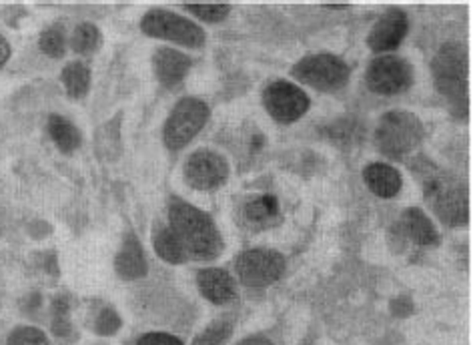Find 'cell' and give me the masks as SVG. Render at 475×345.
I'll list each match as a JSON object with an SVG mask.
<instances>
[{
	"label": "cell",
	"instance_id": "obj_7",
	"mask_svg": "<svg viewBox=\"0 0 475 345\" xmlns=\"http://www.w3.org/2000/svg\"><path fill=\"white\" fill-rule=\"evenodd\" d=\"M141 28L149 36L165 38V41H173L185 46H194V49L205 44V33H202L201 27L170 11H151L149 14H145Z\"/></svg>",
	"mask_w": 475,
	"mask_h": 345
},
{
	"label": "cell",
	"instance_id": "obj_30",
	"mask_svg": "<svg viewBox=\"0 0 475 345\" xmlns=\"http://www.w3.org/2000/svg\"><path fill=\"white\" fill-rule=\"evenodd\" d=\"M9 57H11V46L6 43L4 36H0V67L9 60Z\"/></svg>",
	"mask_w": 475,
	"mask_h": 345
},
{
	"label": "cell",
	"instance_id": "obj_31",
	"mask_svg": "<svg viewBox=\"0 0 475 345\" xmlns=\"http://www.w3.org/2000/svg\"><path fill=\"white\" fill-rule=\"evenodd\" d=\"M237 345H271V341L263 335H251V337H247V340L239 341Z\"/></svg>",
	"mask_w": 475,
	"mask_h": 345
},
{
	"label": "cell",
	"instance_id": "obj_1",
	"mask_svg": "<svg viewBox=\"0 0 475 345\" xmlns=\"http://www.w3.org/2000/svg\"><path fill=\"white\" fill-rule=\"evenodd\" d=\"M169 221L186 255L207 261L221 253L223 239L219 229L201 209L177 199L169 209Z\"/></svg>",
	"mask_w": 475,
	"mask_h": 345
},
{
	"label": "cell",
	"instance_id": "obj_18",
	"mask_svg": "<svg viewBox=\"0 0 475 345\" xmlns=\"http://www.w3.org/2000/svg\"><path fill=\"white\" fill-rule=\"evenodd\" d=\"M279 217V201L273 195H259L245 205V221L253 227H267Z\"/></svg>",
	"mask_w": 475,
	"mask_h": 345
},
{
	"label": "cell",
	"instance_id": "obj_3",
	"mask_svg": "<svg viewBox=\"0 0 475 345\" xmlns=\"http://www.w3.org/2000/svg\"><path fill=\"white\" fill-rule=\"evenodd\" d=\"M424 139V124L416 115L405 111H392L381 116L376 131V145L392 159L416 151Z\"/></svg>",
	"mask_w": 475,
	"mask_h": 345
},
{
	"label": "cell",
	"instance_id": "obj_15",
	"mask_svg": "<svg viewBox=\"0 0 475 345\" xmlns=\"http://www.w3.org/2000/svg\"><path fill=\"white\" fill-rule=\"evenodd\" d=\"M363 181L377 197H395L401 191L400 171L387 163H371L363 169Z\"/></svg>",
	"mask_w": 475,
	"mask_h": 345
},
{
	"label": "cell",
	"instance_id": "obj_8",
	"mask_svg": "<svg viewBox=\"0 0 475 345\" xmlns=\"http://www.w3.org/2000/svg\"><path fill=\"white\" fill-rule=\"evenodd\" d=\"M285 271V259L271 249H249L237 259V276L247 287L275 284Z\"/></svg>",
	"mask_w": 475,
	"mask_h": 345
},
{
	"label": "cell",
	"instance_id": "obj_9",
	"mask_svg": "<svg viewBox=\"0 0 475 345\" xmlns=\"http://www.w3.org/2000/svg\"><path fill=\"white\" fill-rule=\"evenodd\" d=\"M263 105L279 123H295L309 111V97L297 84L275 81L265 86Z\"/></svg>",
	"mask_w": 475,
	"mask_h": 345
},
{
	"label": "cell",
	"instance_id": "obj_25",
	"mask_svg": "<svg viewBox=\"0 0 475 345\" xmlns=\"http://www.w3.org/2000/svg\"><path fill=\"white\" fill-rule=\"evenodd\" d=\"M185 9H189L194 17H199L205 22H221L227 19L231 6L229 4H185Z\"/></svg>",
	"mask_w": 475,
	"mask_h": 345
},
{
	"label": "cell",
	"instance_id": "obj_6",
	"mask_svg": "<svg viewBox=\"0 0 475 345\" xmlns=\"http://www.w3.org/2000/svg\"><path fill=\"white\" fill-rule=\"evenodd\" d=\"M209 119V107L199 99L186 97L178 100L165 124V145L169 148H183L191 139L205 127Z\"/></svg>",
	"mask_w": 475,
	"mask_h": 345
},
{
	"label": "cell",
	"instance_id": "obj_2",
	"mask_svg": "<svg viewBox=\"0 0 475 345\" xmlns=\"http://www.w3.org/2000/svg\"><path fill=\"white\" fill-rule=\"evenodd\" d=\"M435 84L457 116H467V54L459 43L443 44L433 59Z\"/></svg>",
	"mask_w": 475,
	"mask_h": 345
},
{
	"label": "cell",
	"instance_id": "obj_10",
	"mask_svg": "<svg viewBox=\"0 0 475 345\" xmlns=\"http://www.w3.org/2000/svg\"><path fill=\"white\" fill-rule=\"evenodd\" d=\"M365 81L377 95H397V92L408 91L414 83V70H411L408 60L385 54L368 67Z\"/></svg>",
	"mask_w": 475,
	"mask_h": 345
},
{
	"label": "cell",
	"instance_id": "obj_19",
	"mask_svg": "<svg viewBox=\"0 0 475 345\" xmlns=\"http://www.w3.org/2000/svg\"><path fill=\"white\" fill-rule=\"evenodd\" d=\"M49 132L62 153H73L81 147V132L65 116L52 115L49 119Z\"/></svg>",
	"mask_w": 475,
	"mask_h": 345
},
{
	"label": "cell",
	"instance_id": "obj_24",
	"mask_svg": "<svg viewBox=\"0 0 475 345\" xmlns=\"http://www.w3.org/2000/svg\"><path fill=\"white\" fill-rule=\"evenodd\" d=\"M68 309H71V305H68L67 297H57V301L52 305V311H54V317H52V332L60 340H67L68 335L73 332V325H71V319H68Z\"/></svg>",
	"mask_w": 475,
	"mask_h": 345
},
{
	"label": "cell",
	"instance_id": "obj_11",
	"mask_svg": "<svg viewBox=\"0 0 475 345\" xmlns=\"http://www.w3.org/2000/svg\"><path fill=\"white\" fill-rule=\"evenodd\" d=\"M229 177V164L221 155L213 151L193 153L185 163L186 183L199 191H209L221 187Z\"/></svg>",
	"mask_w": 475,
	"mask_h": 345
},
{
	"label": "cell",
	"instance_id": "obj_13",
	"mask_svg": "<svg viewBox=\"0 0 475 345\" xmlns=\"http://www.w3.org/2000/svg\"><path fill=\"white\" fill-rule=\"evenodd\" d=\"M153 67L161 84L175 86L189 73L191 59L175 49H159L153 57Z\"/></svg>",
	"mask_w": 475,
	"mask_h": 345
},
{
	"label": "cell",
	"instance_id": "obj_29",
	"mask_svg": "<svg viewBox=\"0 0 475 345\" xmlns=\"http://www.w3.org/2000/svg\"><path fill=\"white\" fill-rule=\"evenodd\" d=\"M137 345H183V341L169 333H146L137 341Z\"/></svg>",
	"mask_w": 475,
	"mask_h": 345
},
{
	"label": "cell",
	"instance_id": "obj_21",
	"mask_svg": "<svg viewBox=\"0 0 475 345\" xmlns=\"http://www.w3.org/2000/svg\"><path fill=\"white\" fill-rule=\"evenodd\" d=\"M62 83H65L67 92L73 99H83L91 86V70L83 62H71L62 70Z\"/></svg>",
	"mask_w": 475,
	"mask_h": 345
},
{
	"label": "cell",
	"instance_id": "obj_4",
	"mask_svg": "<svg viewBox=\"0 0 475 345\" xmlns=\"http://www.w3.org/2000/svg\"><path fill=\"white\" fill-rule=\"evenodd\" d=\"M425 199L446 225L459 227L467 223V191L457 179L431 177L425 183Z\"/></svg>",
	"mask_w": 475,
	"mask_h": 345
},
{
	"label": "cell",
	"instance_id": "obj_26",
	"mask_svg": "<svg viewBox=\"0 0 475 345\" xmlns=\"http://www.w3.org/2000/svg\"><path fill=\"white\" fill-rule=\"evenodd\" d=\"M38 44H41V51L44 54H49V57L52 59H60L62 54H65V36H62L60 30L57 28H49L44 30V33L41 35V41H38Z\"/></svg>",
	"mask_w": 475,
	"mask_h": 345
},
{
	"label": "cell",
	"instance_id": "obj_12",
	"mask_svg": "<svg viewBox=\"0 0 475 345\" xmlns=\"http://www.w3.org/2000/svg\"><path fill=\"white\" fill-rule=\"evenodd\" d=\"M409 30L408 14L403 11H387L368 36V46L373 52H389L400 46Z\"/></svg>",
	"mask_w": 475,
	"mask_h": 345
},
{
	"label": "cell",
	"instance_id": "obj_20",
	"mask_svg": "<svg viewBox=\"0 0 475 345\" xmlns=\"http://www.w3.org/2000/svg\"><path fill=\"white\" fill-rule=\"evenodd\" d=\"M153 245L154 251H157V255L169 263H183L186 259L181 241H178V237L170 227H161V229L154 231Z\"/></svg>",
	"mask_w": 475,
	"mask_h": 345
},
{
	"label": "cell",
	"instance_id": "obj_23",
	"mask_svg": "<svg viewBox=\"0 0 475 345\" xmlns=\"http://www.w3.org/2000/svg\"><path fill=\"white\" fill-rule=\"evenodd\" d=\"M231 333L233 325L229 321H215V324L205 327L197 337H194L193 345H223L229 340Z\"/></svg>",
	"mask_w": 475,
	"mask_h": 345
},
{
	"label": "cell",
	"instance_id": "obj_28",
	"mask_svg": "<svg viewBox=\"0 0 475 345\" xmlns=\"http://www.w3.org/2000/svg\"><path fill=\"white\" fill-rule=\"evenodd\" d=\"M119 327H121V317L116 316V311L113 308H105L97 316V321H95L97 333L113 335V333L119 332Z\"/></svg>",
	"mask_w": 475,
	"mask_h": 345
},
{
	"label": "cell",
	"instance_id": "obj_14",
	"mask_svg": "<svg viewBox=\"0 0 475 345\" xmlns=\"http://www.w3.org/2000/svg\"><path fill=\"white\" fill-rule=\"evenodd\" d=\"M201 293L215 305L231 303L237 295L235 281L223 269H202L197 276Z\"/></svg>",
	"mask_w": 475,
	"mask_h": 345
},
{
	"label": "cell",
	"instance_id": "obj_27",
	"mask_svg": "<svg viewBox=\"0 0 475 345\" xmlns=\"http://www.w3.org/2000/svg\"><path fill=\"white\" fill-rule=\"evenodd\" d=\"M9 345H51L41 329L36 327H19L9 337Z\"/></svg>",
	"mask_w": 475,
	"mask_h": 345
},
{
	"label": "cell",
	"instance_id": "obj_16",
	"mask_svg": "<svg viewBox=\"0 0 475 345\" xmlns=\"http://www.w3.org/2000/svg\"><path fill=\"white\" fill-rule=\"evenodd\" d=\"M115 268L123 279H139L146 273V259L143 255V247L132 235H129L127 241L123 243L119 255H116Z\"/></svg>",
	"mask_w": 475,
	"mask_h": 345
},
{
	"label": "cell",
	"instance_id": "obj_22",
	"mask_svg": "<svg viewBox=\"0 0 475 345\" xmlns=\"http://www.w3.org/2000/svg\"><path fill=\"white\" fill-rule=\"evenodd\" d=\"M100 46V30L91 25V22H84L79 25L73 33V51L79 54H91L95 52Z\"/></svg>",
	"mask_w": 475,
	"mask_h": 345
},
{
	"label": "cell",
	"instance_id": "obj_17",
	"mask_svg": "<svg viewBox=\"0 0 475 345\" xmlns=\"http://www.w3.org/2000/svg\"><path fill=\"white\" fill-rule=\"evenodd\" d=\"M401 225L405 235L411 241H416L417 245H435L438 243V229L431 223V219L427 217L422 209L411 207L403 213Z\"/></svg>",
	"mask_w": 475,
	"mask_h": 345
},
{
	"label": "cell",
	"instance_id": "obj_5",
	"mask_svg": "<svg viewBox=\"0 0 475 345\" xmlns=\"http://www.w3.org/2000/svg\"><path fill=\"white\" fill-rule=\"evenodd\" d=\"M293 76L319 91H337L347 83L349 67L335 54H311L293 67Z\"/></svg>",
	"mask_w": 475,
	"mask_h": 345
}]
</instances>
